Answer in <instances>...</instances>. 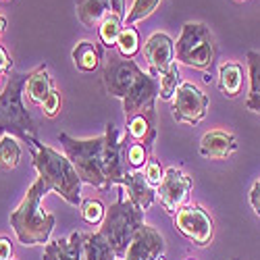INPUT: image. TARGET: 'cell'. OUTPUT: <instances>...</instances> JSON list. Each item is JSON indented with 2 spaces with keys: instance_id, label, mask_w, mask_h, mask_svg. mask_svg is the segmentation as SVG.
Here are the masks:
<instances>
[{
  "instance_id": "1",
  "label": "cell",
  "mask_w": 260,
  "mask_h": 260,
  "mask_svg": "<svg viewBox=\"0 0 260 260\" xmlns=\"http://www.w3.org/2000/svg\"><path fill=\"white\" fill-rule=\"evenodd\" d=\"M48 185L40 177L27 187L21 204L11 212V227L17 235L19 244L23 246H38L48 244L54 231V214L42 210V200L48 193Z\"/></svg>"
},
{
  "instance_id": "2",
  "label": "cell",
  "mask_w": 260,
  "mask_h": 260,
  "mask_svg": "<svg viewBox=\"0 0 260 260\" xmlns=\"http://www.w3.org/2000/svg\"><path fill=\"white\" fill-rule=\"evenodd\" d=\"M31 156H34V167L38 171V177L48 185L50 191H56L58 196L69 202L71 206H79L81 200V177L73 162L67 158V154L56 152L54 148L46 144H34L29 146Z\"/></svg>"
},
{
  "instance_id": "3",
  "label": "cell",
  "mask_w": 260,
  "mask_h": 260,
  "mask_svg": "<svg viewBox=\"0 0 260 260\" xmlns=\"http://www.w3.org/2000/svg\"><path fill=\"white\" fill-rule=\"evenodd\" d=\"M29 73H13L0 92V136H15L27 146L38 144L36 123L25 111L23 94Z\"/></svg>"
},
{
  "instance_id": "4",
  "label": "cell",
  "mask_w": 260,
  "mask_h": 260,
  "mask_svg": "<svg viewBox=\"0 0 260 260\" xmlns=\"http://www.w3.org/2000/svg\"><path fill=\"white\" fill-rule=\"evenodd\" d=\"M144 214L146 212L142 208H138L132 200L125 198V187L121 185V189L117 191V202L106 208L104 221L100 225V233L111 244L119 260L125 258L129 244L144 225Z\"/></svg>"
},
{
  "instance_id": "5",
  "label": "cell",
  "mask_w": 260,
  "mask_h": 260,
  "mask_svg": "<svg viewBox=\"0 0 260 260\" xmlns=\"http://www.w3.org/2000/svg\"><path fill=\"white\" fill-rule=\"evenodd\" d=\"M58 142L64 148V154L73 162L77 175L83 183H88L100 191L111 189V181L106 179L104 173V136L90 138V140H77L69 134H58Z\"/></svg>"
},
{
  "instance_id": "6",
  "label": "cell",
  "mask_w": 260,
  "mask_h": 260,
  "mask_svg": "<svg viewBox=\"0 0 260 260\" xmlns=\"http://www.w3.org/2000/svg\"><path fill=\"white\" fill-rule=\"evenodd\" d=\"M175 60L208 71L214 64V40L204 23H185L175 42Z\"/></svg>"
},
{
  "instance_id": "7",
  "label": "cell",
  "mask_w": 260,
  "mask_h": 260,
  "mask_svg": "<svg viewBox=\"0 0 260 260\" xmlns=\"http://www.w3.org/2000/svg\"><path fill=\"white\" fill-rule=\"evenodd\" d=\"M173 216H175V219H173L175 229L183 237H187L191 244H196V246L202 248V246H208L212 242V237H214V223L210 219V214L202 206L187 204L181 210H177Z\"/></svg>"
},
{
  "instance_id": "8",
  "label": "cell",
  "mask_w": 260,
  "mask_h": 260,
  "mask_svg": "<svg viewBox=\"0 0 260 260\" xmlns=\"http://www.w3.org/2000/svg\"><path fill=\"white\" fill-rule=\"evenodd\" d=\"M206 111H208V96L196 83L183 81L175 96H173V119L177 123L196 127L200 121H204Z\"/></svg>"
},
{
  "instance_id": "9",
  "label": "cell",
  "mask_w": 260,
  "mask_h": 260,
  "mask_svg": "<svg viewBox=\"0 0 260 260\" xmlns=\"http://www.w3.org/2000/svg\"><path fill=\"white\" fill-rule=\"evenodd\" d=\"M127 134L121 136L115 123H106L104 132V173L111 185H123L125 173H127V162H125V152H127Z\"/></svg>"
},
{
  "instance_id": "10",
  "label": "cell",
  "mask_w": 260,
  "mask_h": 260,
  "mask_svg": "<svg viewBox=\"0 0 260 260\" xmlns=\"http://www.w3.org/2000/svg\"><path fill=\"white\" fill-rule=\"evenodd\" d=\"M160 96V81L156 75L142 71L132 85V90L123 98L125 119L134 117L138 113H156V98Z\"/></svg>"
},
{
  "instance_id": "11",
  "label": "cell",
  "mask_w": 260,
  "mask_h": 260,
  "mask_svg": "<svg viewBox=\"0 0 260 260\" xmlns=\"http://www.w3.org/2000/svg\"><path fill=\"white\" fill-rule=\"evenodd\" d=\"M140 73H142V69L136 64V60L111 58L102 69V83H104L106 94L123 100L127 96V92L132 90V85L136 83Z\"/></svg>"
},
{
  "instance_id": "12",
  "label": "cell",
  "mask_w": 260,
  "mask_h": 260,
  "mask_svg": "<svg viewBox=\"0 0 260 260\" xmlns=\"http://www.w3.org/2000/svg\"><path fill=\"white\" fill-rule=\"evenodd\" d=\"M191 179L177 167H169L165 171V179L156 187V193L160 198V204L167 212L175 214L189 202V191H191Z\"/></svg>"
},
{
  "instance_id": "13",
  "label": "cell",
  "mask_w": 260,
  "mask_h": 260,
  "mask_svg": "<svg viewBox=\"0 0 260 260\" xmlns=\"http://www.w3.org/2000/svg\"><path fill=\"white\" fill-rule=\"evenodd\" d=\"M144 56L150 64V73L160 77L175 64V42L169 34L154 31L144 44Z\"/></svg>"
},
{
  "instance_id": "14",
  "label": "cell",
  "mask_w": 260,
  "mask_h": 260,
  "mask_svg": "<svg viewBox=\"0 0 260 260\" xmlns=\"http://www.w3.org/2000/svg\"><path fill=\"white\" fill-rule=\"evenodd\" d=\"M165 254V240L156 227L142 225L136 237L129 244L123 260H162Z\"/></svg>"
},
{
  "instance_id": "15",
  "label": "cell",
  "mask_w": 260,
  "mask_h": 260,
  "mask_svg": "<svg viewBox=\"0 0 260 260\" xmlns=\"http://www.w3.org/2000/svg\"><path fill=\"white\" fill-rule=\"evenodd\" d=\"M237 150V138L223 129L206 132L200 140V154L208 160H225Z\"/></svg>"
},
{
  "instance_id": "16",
  "label": "cell",
  "mask_w": 260,
  "mask_h": 260,
  "mask_svg": "<svg viewBox=\"0 0 260 260\" xmlns=\"http://www.w3.org/2000/svg\"><path fill=\"white\" fill-rule=\"evenodd\" d=\"M123 187L129 193V200H132L138 208H142L144 212L152 206L154 200H156V187L150 185V181L144 175V171L127 169L125 179H123Z\"/></svg>"
},
{
  "instance_id": "17",
  "label": "cell",
  "mask_w": 260,
  "mask_h": 260,
  "mask_svg": "<svg viewBox=\"0 0 260 260\" xmlns=\"http://www.w3.org/2000/svg\"><path fill=\"white\" fill-rule=\"evenodd\" d=\"M127 136L132 142H142L152 148L156 140V113H138L127 119Z\"/></svg>"
},
{
  "instance_id": "18",
  "label": "cell",
  "mask_w": 260,
  "mask_h": 260,
  "mask_svg": "<svg viewBox=\"0 0 260 260\" xmlns=\"http://www.w3.org/2000/svg\"><path fill=\"white\" fill-rule=\"evenodd\" d=\"M81 231L71 233L67 240L60 237L50 244H46L42 260H81Z\"/></svg>"
},
{
  "instance_id": "19",
  "label": "cell",
  "mask_w": 260,
  "mask_h": 260,
  "mask_svg": "<svg viewBox=\"0 0 260 260\" xmlns=\"http://www.w3.org/2000/svg\"><path fill=\"white\" fill-rule=\"evenodd\" d=\"M81 260H119L115 250L104 240L100 231L83 233L81 237Z\"/></svg>"
},
{
  "instance_id": "20",
  "label": "cell",
  "mask_w": 260,
  "mask_h": 260,
  "mask_svg": "<svg viewBox=\"0 0 260 260\" xmlns=\"http://www.w3.org/2000/svg\"><path fill=\"white\" fill-rule=\"evenodd\" d=\"M75 11L85 27H100L104 17L111 13V0H77Z\"/></svg>"
},
{
  "instance_id": "21",
  "label": "cell",
  "mask_w": 260,
  "mask_h": 260,
  "mask_svg": "<svg viewBox=\"0 0 260 260\" xmlns=\"http://www.w3.org/2000/svg\"><path fill=\"white\" fill-rule=\"evenodd\" d=\"M52 79L46 71V64H42V67H38L36 71L29 73L27 77V83H25V92H27V98L31 104L36 106H42V102H44L48 98V94L52 92Z\"/></svg>"
},
{
  "instance_id": "22",
  "label": "cell",
  "mask_w": 260,
  "mask_h": 260,
  "mask_svg": "<svg viewBox=\"0 0 260 260\" xmlns=\"http://www.w3.org/2000/svg\"><path fill=\"white\" fill-rule=\"evenodd\" d=\"M244 85V69L237 62H223L219 69V90L227 98H235Z\"/></svg>"
},
{
  "instance_id": "23",
  "label": "cell",
  "mask_w": 260,
  "mask_h": 260,
  "mask_svg": "<svg viewBox=\"0 0 260 260\" xmlns=\"http://www.w3.org/2000/svg\"><path fill=\"white\" fill-rule=\"evenodd\" d=\"M100 58H102V54H100L98 46L88 40L79 42V44L73 48V62L79 71H85V73L96 71L100 67Z\"/></svg>"
},
{
  "instance_id": "24",
  "label": "cell",
  "mask_w": 260,
  "mask_h": 260,
  "mask_svg": "<svg viewBox=\"0 0 260 260\" xmlns=\"http://www.w3.org/2000/svg\"><path fill=\"white\" fill-rule=\"evenodd\" d=\"M123 27H125V21L115 13H108L104 17V21L100 23V27H98L100 42L106 48H117V40H119Z\"/></svg>"
},
{
  "instance_id": "25",
  "label": "cell",
  "mask_w": 260,
  "mask_h": 260,
  "mask_svg": "<svg viewBox=\"0 0 260 260\" xmlns=\"http://www.w3.org/2000/svg\"><path fill=\"white\" fill-rule=\"evenodd\" d=\"M21 162V146L15 136H3L0 138V167L3 169H15Z\"/></svg>"
},
{
  "instance_id": "26",
  "label": "cell",
  "mask_w": 260,
  "mask_h": 260,
  "mask_svg": "<svg viewBox=\"0 0 260 260\" xmlns=\"http://www.w3.org/2000/svg\"><path fill=\"white\" fill-rule=\"evenodd\" d=\"M117 50L121 54V58H134L140 52V34L136 27L125 25L119 40H117Z\"/></svg>"
},
{
  "instance_id": "27",
  "label": "cell",
  "mask_w": 260,
  "mask_h": 260,
  "mask_svg": "<svg viewBox=\"0 0 260 260\" xmlns=\"http://www.w3.org/2000/svg\"><path fill=\"white\" fill-rule=\"evenodd\" d=\"M150 158H152V148L144 146L142 142H132V144L127 146L125 162H127V167H129V169H134V171H142Z\"/></svg>"
},
{
  "instance_id": "28",
  "label": "cell",
  "mask_w": 260,
  "mask_h": 260,
  "mask_svg": "<svg viewBox=\"0 0 260 260\" xmlns=\"http://www.w3.org/2000/svg\"><path fill=\"white\" fill-rule=\"evenodd\" d=\"M158 5H160V0H134L132 9H129L125 15V25H134L138 21L150 17L156 11Z\"/></svg>"
},
{
  "instance_id": "29",
  "label": "cell",
  "mask_w": 260,
  "mask_h": 260,
  "mask_svg": "<svg viewBox=\"0 0 260 260\" xmlns=\"http://www.w3.org/2000/svg\"><path fill=\"white\" fill-rule=\"evenodd\" d=\"M158 81H160V98H162V100H173L175 92L179 90V85L183 83V81H181L179 67H177V64H173L169 71H165V73L160 75Z\"/></svg>"
},
{
  "instance_id": "30",
  "label": "cell",
  "mask_w": 260,
  "mask_h": 260,
  "mask_svg": "<svg viewBox=\"0 0 260 260\" xmlns=\"http://www.w3.org/2000/svg\"><path fill=\"white\" fill-rule=\"evenodd\" d=\"M79 212H81V219L88 223V225H102L104 214H106V208H104L102 202H98V200H83Z\"/></svg>"
},
{
  "instance_id": "31",
  "label": "cell",
  "mask_w": 260,
  "mask_h": 260,
  "mask_svg": "<svg viewBox=\"0 0 260 260\" xmlns=\"http://www.w3.org/2000/svg\"><path fill=\"white\" fill-rule=\"evenodd\" d=\"M248 58V77H250V94L248 96H260V54L250 50L246 54Z\"/></svg>"
},
{
  "instance_id": "32",
  "label": "cell",
  "mask_w": 260,
  "mask_h": 260,
  "mask_svg": "<svg viewBox=\"0 0 260 260\" xmlns=\"http://www.w3.org/2000/svg\"><path fill=\"white\" fill-rule=\"evenodd\" d=\"M142 171H144L146 179L150 181V185H152V187H158L162 183V179H165V169L160 167V162L156 158H150Z\"/></svg>"
},
{
  "instance_id": "33",
  "label": "cell",
  "mask_w": 260,
  "mask_h": 260,
  "mask_svg": "<svg viewBox=\"0 0 260 260\" xmlns=\"http://www.w3.org/2000/svg\"><path fill=\"white\" fill-rule=\"evenodd\" d=\"M58 111H60V92L52 90L48 94V98L42 102V113H44L46 117H56Z\"/></svg>"
},
{
  "instance_id": "34",
  "label": "cell",
  "mask_w": 260,
  "mask_h": 260,
  "mask_svg": "<svg viewBox=\"0 0 260 260\" xmlns=\"http://www.w3.org/2000/svg\"><path fill=\"white\" fill-rule=\"evenodd\" d=\"M250 206H252V210L260 216V177L254 181V185H252V189H250Z\"/></svg>"
},
{
  "instance_id": "35",
  "label": "cell",
  "mask_w": 260,
  "mask_h": 260,
  "mask_svg": "<svg viewBox=\"0 0 260 260\" xmlns=\"http://www.w3.org/2000/svg\"><path fill=\"white\" fill-rule=\"evenodd\" d=\"M13 258V242L7 235H0V260H11Z\"/></svg>"
},
{
  "instance_id": "36",
  "label": "cell",
  "mask_w": 260,
  "mask_h": 260,
  "mask_svg": "<svg viewBox=\"0 0 260 260\" xmlns=\"http://www.w3.org/2000/svg\"><path fill=\"white\" fill-rule=\"evenodd\" d=\"M11 67H13V60H11V56L7 54V50L0 46V75H7V73H11Z\"/></svg>"
},
{
  "instance_id": "37",
  "label": "cell",
  "mask_w": 260,
  "mask_h": 260,
  "mask_svg": "<svg viewBox=\"0 0 260 260\" xmlns=\"http://www.w3.org/2000/svg\"><path fill=\"white\" fill-rule=\"evenodd\" d=\"M111 13L119 15V17L125 21V15H127V11H125V0H111Z\"/></svg>"
},
{
  "instance_id": "38",
  "label": "cell",
  "mask_w": 260,
  "mask_h": 260,
  "mask_svg": "<svg viewBox=\"0 0 260 260\" xmlns=\"http://www.w3.org/2000/svg\"><path fill=\"white\" fill-rule=\"evenodd\" d=\"M246 106L254 113H260V96H248L246 100Z\"/></svg>"
},
{
  "instance_id": "39",
  "label": "cell",
  "mask_w": 260,
  "mask_h": 260,
  "mask_svg": "<svg viewBox=\"0 0 260 260\" xmlns=\"http://www.w3.org/2000/svg\"><path fill=\"white\" fill-rule=\"evenodd\" d=\"M5 27H7V19H5L3 15H0V36L5 34Z\"/></svg>"
},
{
  "instance_id": "40",
  "label": "cell",
  "mask_w": 260,
  "mask_h": 260,
  "mask_svg": "<svg viewBox=\"0 0 260 260\" xmlns=\"http://www.w3.org/2000/svg\"><path fill=\"white\" fill-rule=\"evenodd\" d=\"M185 260H193V258H185Z\"/></svg>"
},
{
  "instance_id": "41",
  "label": "cell",
  "mask_w": 260,
  "mask_h": 260,
  "mask_svg": "<svg viewBox=\"0 0 260 260\" xmlns=\"http://www.w3.org/2000/svg\"><path fill=\"white\" fill-rule=\"evenodd\" d=\"M11 260H15V258H11Z\"/></svg>"
}]
</instances>
